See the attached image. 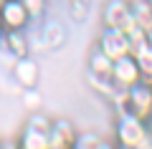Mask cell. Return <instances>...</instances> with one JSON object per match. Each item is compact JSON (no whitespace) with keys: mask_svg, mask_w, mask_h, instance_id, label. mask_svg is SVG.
<instances>
[{"mask_svg":"<svg viewBox=\"0 0 152 149\" xmlns=\"http://www.w3.org/2000/svg\"><path fill=\"white\" fill-rule=\"evenodd\" d=\"M99 134L94 132H79V139H76V149H96L99 144Z\"/></svg>","mask_w":152,"mask_h":149,"instance_id":"cell-15","label":"cell"},{"mask_svg":"<svg viewBox=\"0 0 152 149\" xmlns=\"http://www.w3.org/2000/svg\"><path fill=\"white\" fill-rule=\"evenodd\" d=\"M13 78H15V84L20 89L33 91L38 86V78H41V68H38L36 58H31V56L15 58L13 61Z\"/></svg>","mask_w":152,"mask_h":149,"instance_id":"cell-7","label":"cell"},{"mask_svg":"<svg viewBox=\"0 0 152 149\" xmlns=\"http://www.w3.org/2000/svg\"><path fill=\"white\" fill-rule=\"evenodd\" d=\"M147 129H150L147 121H142L140 116L129 111H122L117 114V121H114V142L119 147H137L145 139Z\"/></svg>","mask_w":152,"mask_h":149,"instance_id":"cell-2","label":"cell"},{"mask_svg":"<svg viewBox=\"0 0 152 149\" xmlns=\"http://www.w3.org/2000/svg\"><path fill=\"white\" fill-rule=\"evenodd\" d=\"M20 5L26 8L31 20H38V18H43L46 10H48V0H20Z\"/></svg>","mask_w":152,"mask_h":149,"instance_id":"cell-13","label":"cell"},{"mask_svg":"<svg viewBox=\"0 0 152 149\" xmlns=\"http://www.w3.org/2000/svg\"><path fill=\"white\" fill-rule=\"evenodd\" d=\"M137 149H152V129H147L145 139H142V142L137 144Z\"/></svg>","mask_w":152,"mask_h":149,"instance_id":"cell-17","label":"cell"},{"mask_svg":"<svg viewBox=\"0 0 152 149\" xmlns=\"http://www.w3.org/2000/svg\"><path fill=\"white\" fill-rule=\"evenodd\" d=\"M15 149H48V134L26 126L15 139Z\"/></svg>","mask_w":152,"mask_h":149,"instance_id":"cell-11","label":"cell"},{"mask_svg":"<svg viewBox=\"0 0 152 149\" xmlns=\"http://www.w3.org/2000/svg\"><path fill=\"white\" fill-rule=\"evenodd\" d=\"M0 20L5 25V31H26L31 25V15L26 13V8L20 5V0H5L0 8Z\"/></svg>","mask_w":152,"mask_h":149,"instance_id":"cell-8","label":"cell"},{"mask_svg":"<svg viewBox=\"0 0 152 149\" xmlns=\"http://www.w3.org/2000/svg\"><path fill=\"white\" fill-rule=\"evenodd\" d=\"M0 46L5 48V53L10 56V58L31 56V41H28V33L26 31H5Z\"/></svg>","mask_w":152,"mask_h":149,"instance_id":"cell-10","label":"cell"},{"mask_svg":"<svg viewBox=\"0 0 152 149\" xmlns=\"http://www.w3.org/2000/svg\"><path fill=\"white\" fill-rule=\"evenodd\" d=\"M51 124H53V119H48L43 111H36V114H31V116H28L26 126H28V129H36V132H43V134H48Z\"/></svg>","mask_w":152,"mask_h":149,"instance_id":"cell-14","label":"cell"},{"mask_svg":"<svg viewBox=\"0 0 152 149\" xmlns=\"http://www.w3.org/2000/svg\"><path fill=\"white\" fill-rule=\"evenodd\" d=\"M0 149H3V142H0Z\"/></svg>","mask_w":152,"mask_h":149,"instance_id":"cell-24","label":"cell"},{"mask_svg":"<svg viewBox=\"0 0 152 149\" xmlns=\"http://www.w3.org/2000/svg\"><path fill=\"white\" fill-rule=\"evenodd\" d=\"M102 25L112 28V31H122L129 38V43L145 36V33L134 25V20H132L129 3H127V0H109L107 5H104V10H102Z\"/></svg>","mask_w":152,"mask_h":149,"instance_id":"cell-1","label":"cell"},{"mask_svg":"<svg viewBox=\"0 0 152 149\" xmlns=\"http://www.w3.org/2000/svg\"><path fill=\"white\" fill-rule=\"evenodd\" d=\"M140 81H142V73H140V68H137V63H134L132 56H124V58L114 61V66H112V84H114V89L127 91L134 84H140Z\"/></svg>","mask_w":152,"mask_h":149,"instance_id":"cell-5","label":"cell"},{"mask_svg":"<svg viewBox=\"0 0 152 149\" xmlns=\"http://www.w3.org/2000/svg\"><path fill=\"white\" fill-rule=\"evenodd\" d=\"M3 3H5V0H0V8H3Z\"/></svg>","mask_w":152,"mask_h":149,"instance_id":"cell-23","label":"cell"},{"mask_svg":"<svg viewBox=\"0 0 152 149\" xmlns=\"http://www.w3.org/2000/svg\"><path fill=\"white\" fill-rule=\"evenodd\" d=\"M145 3H147V5H150V8H152V0H145Z\"/></svg>","mask_w":152,"mask_h":149,"instance_id":"cell-22","label":"cell"},{"mask_svg":"<svg viewBox=\"0 0 152 149\" xmlns=\"http://www.w3.org/2000/svg\"><path fill=\"white\" fill-rule=\"evenodd\" d=\"M124 111L140 116L147 124L152 121V84L140 81L124 91Z\"/></svg>","mask_w":152,"mask_h":149,"instance_id":"cell-3","label":"cell"},{"mask_svg":"<svg viewBox=\"0 0 152 149\" xmlns=\"http://www.w3.org/2000/svg\"><path fill=\"white\" fill-rule=\"evenodd\" d=\"M3 36H5V25H3V20H0V43H3Z\"/></svg>","mask_w":152,"mask_h":149,"instance_id":"cell-19","label":"cell"},{"mask_svg":"<svg viewBox=\"0 0 152 149\" xmlns=\"http://www.w3.org/2000/svg\"><path fill=\"white\" fill-rule=\"evenodd\" d=\"M96 48L102 51L104 56H109L112 61L124 58V56L132 53V43H129V38H127L122 31H112V28H104V31L99 33Z\"/></svg>","mask_w":152,"mask_h":149,"instance_id":"cell-4","label":"cell"},{"mask_svg":"<svg viewBox=\"0 0 152 149\" xmlns=\"http://www.w3.org/2000/svg\"><path fill=\"white\" fill-rule=\"evenodd\" d=\"M79 132L69 119H53L48 129V149H76Z\"/></svg>","mask_w":152,"mask_h":149,"instance_id":"cell-6","label":"cell"},{"mask_svg":"<svg viewBox=\"0 0 152 149\" xmlns=\"http://www.w3.org/2000/svg\"><path fill=\"white\" fill-rule=\"evenodd\" d=\"M145 38H147V43H150V46H152V28H150V31L145 33Z\"/></svg>","mask_w":152,"mask_h":149,"instance_id":"cell-18","label":"cell"},{"mask_svg":"<svg viewBox=\"0 0 152 149\" xmlns=\"http://www.w3.org/2000/svg\"><path fill=\"white\" fill-rule=\"evenodd\" d=\"M3 149H15V142L13 144H3Z\"/></svg>","mask_w":152,"mask_h":149,"instance_id":"cell-20","label":"cell"},{"mask_svg":"<svg viewBox=\"0 0 152 149\" xmlns=\"http://www.w3.org/2000/svg\"><path fill=\"white\" fill-rule=\"evenodd\" d=\"M129 13H132L134 25L140 28L142 33H147L152 28V8L147 5L145 0H132V3H129Z\"/></svg>","mask_w":152,"mask_h":149,"instance_id":"cell-12","label":"cell"},{"mask_svg":"<svg viewBox=\"0 0 152 149\" xmlns=\"http://www.w3.org/2000/svg\"><path fill=\"white\" fill-rule=\"evenodd\" d=\"M119 149H137V147H119Z\"/></svg>","mask_w":152,"mask_h":149,"instance_id":"cell-21","label":"cell"},{"mask_svg":"<svg viewBox=\"0 0 152 149\" xmlns=\"http://www.w3.org/2000/svg\"><path fill=\"white\" fill-rule=\"evenodd\" d=\"M96 149H119V144L117 142H112V139H99V144H96Z\"/></svg>","mask_w":152,"mask_h":149,"instance_id":"cell-16","label":"cell"},{"mask_svg":"<svg viewBox=\"0 0 152 149\" xmlns=\"http://www.w3.org/2000/svg\"><path fill=\"white\" fill-rule=\"evenodd\" d=\"M132 58H134L137 68H140L142 73V81L145 84H152V46L147 43V38H137V41H132Z\"/></svg>","mask_w":152,"mask_h":149,"instance_id":"cell-9","label":"cell"}]
</instances>
